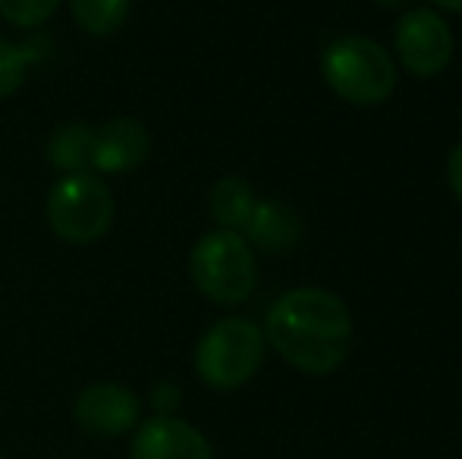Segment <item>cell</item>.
Instances as JSON below:
<instances>
[{"instance_id":"obj_20","label":"cell","mask_w":462,"mask_h":459,"mask_svg":"<svg viewBox=\"0 0 462 459\" xmlns=\"http://www.w3.org/2000/svg\"><path fill=\"white\" fill-rule=\"evenodd\" d=\"M0 459H4V454H0Z\"/></svg>"},{"instance_id":"obj_6","label":"cell","mask_w":462,"mask_h":459,"mask_svg":"<svg viewBox=\"0 0 462 459\" xmlns=\"http://www.w3.org/2000/svg\"><path fill=\"white\" fill-rule=\"evenodd\" d=\"M453 29L434 6H412L393 29V60L415 79H434L453 60Z\"/></svg>"},{"instance_id":"obj_11","label":"cell","mask_w":462,"mask_h":459,"mask_svg":"<svg viewBox=\"0 0 462 459\" xmlns=\"http://www.w3.org/2000/svg\"><path fill=\"white\" fill-rule=\"evenodd\" d=\"M92 148H95V129L82 120H67L48 135L44 158L60 173H82V170H92Z\"/></svg>"},{"instance_id":"obj_7","label":"cell","mask_w":462,"mask_h":459,"mask_svg":"<svg viewBox=\"0 0 462 459\" xmlns=\"http://www.w3.org/2000/svg\"><path fill=\"white\" fill-rule=\"evenodd\" d=\"M73 418L86 435L97 441H114L139 425L142 399L116 381H95L76 393Z\"/></svg>"},{"instance_id":"obj_4","label":"cell","mask_w":462,"mask_h":459,"mask_svg":"<svg viewBox=\"0 0 462 459\" xmlns=\"http://www.w3.org/2000/svg\"><path fill=\"white\" fill-rule=\"evenodd\" d=\"M264 334L255 321L220 318L201 334L195 346V374L214 390H236L249 384L264 362Z\"/></svg>"},{"instance_id":"obj_19","label":"cell","mask_w":462,"mask_h":459,"mask_svg":"<svg viewBox=\"0 0 462 459\" xmlns=\"http://www.w3.org/2000/svg\"><path fill=\"white\" fill-rule=\"evenodd\" d=\"M374 6H381V10H402V6H409L412 0H371Z\"/></svg>"},{"instance_id":"obj_5","label":"cell","mask_w":462,"mask_h":459,"mask_svg":"<svg viewBox=\"0 0 462 459\" xmlns=\"http://www.w3.org/2000/svg\"><path fill=\"white\" fill-rule=\"evenodd\" d=\"M44 217L63 243H97L114 224V192L95 170L63 173L48 192Z\"/></svg>"},{"instance_id":"obj_17","label":"cell","mask_w":462,"mask_h":459,"mask_svg":"<svg viewBox=\"0 0 462 459\" xmlns=\"http://www.w3.org/2000/svg\"><path fill=\"white\" fill-rule=\"evenodd\" d=\"M447 183H450L453 196H457V202L462 205V142L453 145L450 158H447Z\"/></svg>"},{"instance_id":"obj_12","label":"cell","mask_w":462,"mask_h":459,"mask_svg":"<svg viewBox=\"0 0 462 459\" xmlns=\"http://www.w3.org/2000/svg\"><path fill=\"white\" fill-rule=\"evenodd\" d=\"M258 205V196L243 177H220L208 192V211H211L217 230L243 233L252 211Z\"/></svg>"},{"instance_id":"obj_2","label":"cell","mask_w":462,"mask_h":459,"mask_svg":"<svg viewBox=\"0 0 462 459\" xmlns=\"http://www.w3.org/2000/svg\"><path fill=\"white\" fill-rule=\"evenodd\" d=\"M321 76L340 101L377 107L396 88V60L383 44L365 35H340L324 48Z\"/></svg>"},{"instance_id":"obj_8","label":"cell","mask_w":462,"mask_h":459,"mask_svg":"<svg viewBox=\"0 0 462 459\" xmlns=\"http://www.w3.org/2000/svg\"><path fill=\"white\" fill-rule=\"evenodd\" d=\"M152 154V133L135 116H114L95 129L92 170L97 177H120L142 167Z\"/></svg>"},{"instance_id":"obj_9","label":"cell","mask_w":462,"mask_h":459,"mask_svg":"<svg viewBox=\"0 0 462 459\" xmlns=\"http://www.w3.org/2000/svg\"><path fill=\"white\" fill-rule=\"evenodd\" d=\"M133 459H214L211 441L177 416H152L133 437Z\"/></svg>"},{"instance_id":"obj_18","label":"cell","mask_w":462,"mask_h":459,"mask_svg":"<svg viewBox=\"0 0 462 459\" xmlns=\"http://www.w3.org/2000/svg\"><path fill=\"white\" fill-rule=\"evenodd\" d=\"M431 6L444 13H462V0H431Z\"/></svg>"},{"instance_id":"obj_10","label":"cell","mask_w":462,"mask_h":459,"mask_svg":"<svg viewBox=\"0 0 462 459\" xmlns=\"http://www.w3.org/2000/svg\"><path fill=\"white\" fill-rule=\"evenodd\" d=\"M243 236L252 249L283 255V252L296 249L299 239H302V217L277 198H258Z\"/></svg>"},{"instance_id":"obj_1","label":"cell","mask_w":462,"mask_h":459,"mask_svg":"<svg viewBox=\"0 0 462 459\" xmlns=\"http://www.w3.org/2000/svg\"><path fill=\"white\" fill-rule=\"evenodd\" d=\"M264 344L309 378L334 374L353 349V315L324 287H296L280 293L264 315Z\"/></svg>"},{"instance_id":"obj_3","label":"cell","mask_w":462,"mask_h":459,"mask_svg":"<svg viewBox=\"0 0 462 459\" xmlns=\"http://www.w3.org/2000/svg\"><path fill=\"white\" fill-rule=\"evenodd\" d=\"M189 277L205 299L217 306H243L258 287L255 249L243 233L211 230L189 252Z\"/></svg>"},{"instance_id":"obj_15","label":"cell","mask_w":462,"mask_h":459,"mask_svg":"<svg viewBox=\"0 0 462 459\" xmlns=\"http://www.w3.org/2000/svg\"><path fill=\"white\" fill-rule=\"evenodd\" d=\"M60 0H0V16L16 29H38L57 13Z\"/></svg>"},{"instance_id":"obj_14","label":"cell","mask_w":462,"mask_h":459,"mask_svg":"<svg viewBox=\"0 0 462 459\" xmlns=\"http://www.w3.org/2000/svg\"><path fill=\"white\" fill-rule=\"evenodd\" d=\"M32 60H35V50L6 41L0 35V98H10V95H16L23 88Z\"/></svg>"},{"instance_id":"obj_13","label":"cell","mask_w":462,"mask_h":459,"mask_svg":"<svg viewBox=\"0 0 462 459\" xmlns=\"http://www.w3.org/2000/svg\"><path fill=\"white\" fill-rule=\"evenodd\" d=\"M133 0H69V13H73L76 25L95 38L114 35L123 29L129 16Z\"/></svg>"},{"instance_id":"obj_16","label":"cell","mask_w":462,"mask_h":459,"mask_svg":"<svg viewBox=\"0 0 462 459\" xmlns=\"http://www.w3.org/2000/svg\"><path fill=\"white\" fill-rule=\"evenodd\" d=\"M180 399H183V397H180V390L173 384H167V381L152 390V403L158 406V416H171V412L177 409Z\"/></svg>"}]
</instances>
